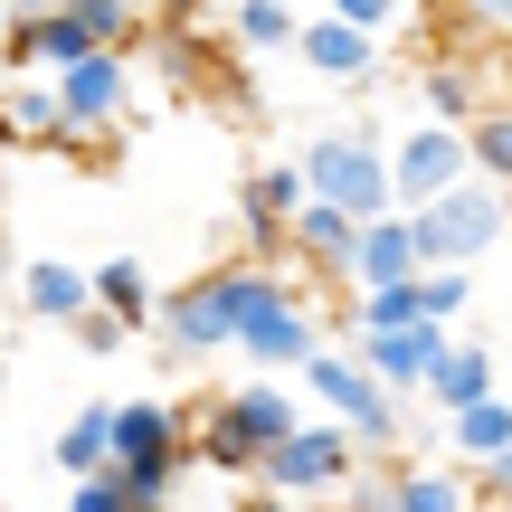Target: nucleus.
<instances>
[{
    "mask_svg": "<svg viewBox=\"0 0 512 512\" xmlns=\"http://www.w3.org/2000/svg\"><path fill=\"white\" fill-rule=\"evenodd\" d=\"M294 380H304V399H313V418H332V427H351V446H361V456H389V446L408 437V399H389V389L370 380V370L351 361L342 342H313L304 361H294Z\"/></svg>",
    "mask_w": 512,
    "mask_h": 512,
    "instance_id": "nucleus-1",
    "label": "nucleus"
},
{
    "mask_svg": "<svg viewBox=\"0 0 512 512\" xmlns=\"http://www.w3.org/2000/svg\"><path fill=\"white\" fill-rule=\"evenodd\" d=\"M465 10V29H484V38H512V0H456Z\"/></svg>",
    "mask_w": 512,
    "mask_h": 512,
    "instance_id": "nucleus-32",
    "label": "nucleus"
},
{
    "mask_svg": "<svg viewBox=\"0 0 512 512\" xmlns=\"http://www.w3.org/2000/svg\"><path fill=\"white\" fill-rule=\"evenodd\" d=\"M162 19H209V0H152Z\"/></svg>",
    "mask_w": 512,
    "mask_h": 512,
    "instance_id": "nucleus-34",
    "label": "nucleus"
},
{
    "mask_svg": "<svg viewBox=\"0 0 512 512\" xmlns=\"http://www.w3.org/2000/svg\"><path fill=\"white\" fill-rule=\"evenodd\" d=\"M304 209V171L294 162H256L238 171V228H247V256H285V219Z\"/></svg>",
    "mask_w": 512,
    "mask_h": 512,
    "instance_id": "nucleus-8",
    "label": "nucleus"
},
{
    "mask_svg": "<svg viewBox=\"0 0 512 512\" xmlns=\"http://www.w3.org/2000/svg\"><path fill=\"white\" fill-rule=\"evenodd\" d=\"M361 465V446H351V427L332 418H294L275 446H256V494H285V503H332L342 494V475Z\"/></svg>",
    "mask_w": 512,
    "mask_h": 512,
    "instance_id": "nucleus-4",
    "label": "nucleus"
},
{
    "mask_svg": "<svg viewBox=\"0 0 512 512\" xmlns=\"http://www.w3.org/2000/svg\"><path fill=\"white\" fill-rule=\"evenodd\" d=\"M484 67H456V57H437V67H427L418 76V114H427V124H475V114H484Z\"/></svg>",
    "mask_w": 512,
    "mask_h": 512,
    "instance_id": "nucleus-24",
    "label": "nucleus"
},
{
    "mask_svg": "<svg viewBox=\"0 0 512 512\" xmlns=\"http://www.w3.org/2000/svg\"><path fill=\"white\" fill-rule=\"evenodd\" d=\"M342 275H351V294H370V285H408V275H418V228H408V209L361 219V238H351Z\"/></svg>",
    "mask_w": 512,
    "mask_h": 512,
    "instance_id": "nucleus-11",
    "label": "nucleus"
},
{
    "mask_svg": "<svg viewBox=\"0 0 512 512\" xmlns=\"http://www.w3.org/2000/svg\"><path fill=\"white\" fill-rule=\"evenodd\" d=\"M484 389H494V351H484L475 332H465V342H456V332H446V342H437V361H427V380H418V399H427V408H437V418H446V408L484 399Z\"/></svg>",
    "mask_w": 512,
    "mask_h": 512,
    "instance_id": "nucleus-14",
    "label": "nucleus"
},
{
    "mask_svg": "<svg viewBox=\"0 0 512 512\" xmlns=\"http://www.w3.org/2000/svg\"><path fill=\"white\" fill-rule=\"evenodd\" d=\"M19 313H29V323H76V313H86V266L29 256V266H19Z\"/></svg>",
    "mask_w": 512,
    "mask_h": 512,
    "instance_id": "nucleus-19",
    "label": "nucleus"
},
{
    "mask_svg": "<svg viewBox=\"0 0 512 512\" xmlns=\"http://www.w3.org/2000/svg\"><path fill=\"white\" fill-rule=\"evenodd\" d=\"M313 342H332V323H323L313 304H285V313H266L256 332H238V361H247V370H294Z\"/></svg>",
    "mask_w": 512,
    "mask_h": 512,
    "instance_id": "nucleus-16",
    "label": "nucleus"
},
{
    "mask_svg": "<svg viewBox=\"0 0 512 512\" xmlns=\"http://www.w3.org/2000/svg\"><path fill=\"white\" fill-rule=\"evenodd\" d=\"M294 57H304L313 76H332V86H370L380 76V38H361L351 19H294Z\"/></svg>",
    "mask_w": 512,
    "mask_h": 512,
    "instance_id": "nucleus-12",
    "label": "nucleus"
},
{
    "mask_svg": "<svg viewBox=\"0 0 512 512\" xmlns=\"http://www.w3.org/2000/svg\"><path fill=\"white\" fill-rule=\"evenodd\" d=\"M351 238H361V219H351V209H332V200H313V190H304V209L285 219V256H304V266H332V275H342Z\"/></svg>",
    "mask_w": 512,
    "mask_h": 512,
    "instance_id": "nucleus-18",
    "label": "nucleus"
},
{
    "mask_svg": "<svg viewBox=\"0 0 512 512\" xmlns=\"http://www.w3.org/2000/svg\"><path fill=\"white\" fill-rule=\"evenodd\" d=\"M294 171H304L313 200L351 209V219H380V209H389V143H380L370 124H332V133H313V143L294 152Z\"/></svg>",
    "mask_w": 512,
    "mask_h": 512,
    "instance_id": "nucleus-5",
    "label": "nucleus"
},
{
    "mask_svg": "<svg viewBox=\"0 0 512 512\" xmlns=\"http://www.w3.org/2000/svg\"><path fill=\"white\" fill-rule=\"evenodd\" d=\"M389 512H475V475L456 456H408L389 465Z\"/></svg>",
    "mask_w": 512,
    "mask_h": 512,
    "instance_id": "nucleus-13",
    "label": "nucleus"
},
{
    "mask_svg": "<svg viewBox=\"0 0 512 512\" xmlns=\"http://www.w3.org/2000/svg\"><path fill=\"white\" fill-rule=\"evenodd\" d=\"M152 332H162L171 361H209V351L238 342V332H228V304H219V285H209V275H190V285L152 294Z\"/></svg>",
    "mask_w": 512,
    "mask_h": 512,
    "instance_id": "nucleus-7",
    "label": "nucleus"
},
{
    "mask_svg": "<svg viewBox=\"0 0 512 512\" xmlns=\"http://www.w3.org/2000/svg\"><path fill=\"white\" fill-rule=\"evenodd\" d=\"M228 418H238L256 446H275V437H285L294 418H304V399L285 389V370H247V380L228 389Z\"/></svg>",
    "mask_w": 512,
    "mask_h": 512,
    "instance_id": "nucleus-20",
    "label": "nucleus"
},
{
    "mask_svg": "<svg viewBox=\"0 0 512 512\" xmlns=\"http://www.w3.org/2000/svg\"><path fill=\"white\" fill-rule=\"evenodd\" d=\"M475 512H484V503H475Z\"/></svg>",
    "mask_w": 512,
    "mask_h": 512,
    "instance_id": "nucleus-39",
    "label": "nucleus"
},
{
    "mask_svg": "<svg viewBox=\"0 0 512 512\" xmlns=\"http://www.w3.org/2000/svg\"><path fill=\"white\" fill-rule=\"evenodd\" d=\"M437 342H446V323H399V332H351L342 351L389 389V399H418V380H427V361H437Z\"/></svg>",
    "mask_w": 512,
    "mask_h": 512,
    "instance_id": "nucleus-9",
    "label": "nucleus"
},
{
    "mask_svg": "<svg viewBox=\"0 0 512 512\" xmlns=\"http://www.w3.org/2000/svg\"><path fill=\"white\" fill-rule=\"evenodd\" d=\"M228 48H294V10L285 0H238V19H228Z\"/></svg>",
    "mask_w": 512,
    "mask_h": 512,
    "instance_id": "nucleus-27",
    "label": "nucleus"
},
{
    "mask_svg": "<svg viewBox=\"0 0 512 512\" xmlns=\"http://www.w3.org/2000/svg\"><path fill=\"white\" fill-rule=\"evenodd\" d=\"M67 332H76V342H86V351H95V361H105V351H124V342H133V332H124V323H114V313H95V304H86V313H76V323H67Z\"/></svg>",
    "mask_w": 512,
    "mask_h": 512,
    "instance_id": "nucleus-30",
    "label": "nucleus"
},
{
    "mask_svg": "<svg viewBox=\"0 0 512 512\" xmlns=\"http://www.w3.org/2000/svg\"><path fill=\"white\" fill-rule=\"evenodd\" d=\"M332 19H351L361 38H389V29H408V0H323Z\"/></svg>",
    "mask_w": 512,
    "mask_h": 512,
    "instance_id": "nucleus-28",
    "label": "nucleus"
},
{
    "mask_svg": "<svg viewBox=\"0 0 512 512\" xmlns=\"http://www.w3.org/2000/svg\"><path fill=\"white\" fill-rule=\"evenodd\" d=\"M0 10H19V19H38V10H67V0H0Z\"/></svg>",
    "mask_w": 512,
    "mask_h": 512,
    "instance_id": "nucleus-36",
    "label": "nucleus"
},
{
    "mask_svg": "<svg viewBox=\"0 0 512 512\" xmlns=\"http://www.w3.org/2000/svg\"><path fill=\"white\" fill-rule=\"evenodd\" d=\"M0 19H10V10H0Z\"/></svg>",
    "mask_w": 512,
    "mask_h": 512,
    "instance_id": "nucleus-38",
    "label": "nucleus"
},
{
    "mask_svg": "<svg viewBox=\"0 0 512 512\" xmlns=\"http://www.w3.org/2000/svg\"><path fill=\"white\" fill-rule=\"evenodd\" d=\"M105 456H114V399H86L57 427V475H105Z\"/></svg>",
    "mask_w": 512,
    "mask_h": 512,
    "instance_id": "nucleus-23",
    "label": "nucleus"
},
{
    "mask_svg": "<svg viewBox=\"0 0 512 512\" xmlns=\"http://www.w3.org/2000/svg\"><path fill=\"white\" fill-rule=\"evenodd\" d=\"M437 437H446V456H456V465L503 456V446H512V399H503V389H484V399L446 408V418H437Z\"/></svg>",
    "mask_w": 512,
    "mask_h": 512,
    "instance_id": "nucleus-17",
    "label": "nucleus"
},
{
    "mask_svg": "<svg viewBox=\"0 0 512 512\" xmlns=\"http://www.w3.org/2000/svg\"><path fill=\"white\" fill-rule=\"evenodd\" d=\"M67 512H133V503H124V484H114V475H76Z\"/></svg>",
    "mask_w": 512,
    "mask_h": 512,
    "instance_id": "nucleus-31",
    "label": "nucleus"
},
{
    "mask_svg": "<svg viewBox=\"0 0 512 512\" xmlns=\"http://www.w3.org/2000/svg\"><path fill=\"white\" fill-rule=\"evenodd\" d=\"M190 465H209V475H228V484H247V475H256V437L228 418V399H209V408H200V427H190Z\"/></svg>",
    "mask_w": 512,
    "mask_h": 512,
    "instance_id": "nucleus-21",
    "label": "nucleus"
},
{
    "mask_svg": "<svg viewBox=\"0 0 512 512\" xmlns=\"http://www.w3.org/2000/svg\"><path fill=\"white\" fill-rule=\"evenodd\" d=\"M408 228H418V266H475V256H494L512 238V190H494L484 171H465L456 190L408 209Z\"/></svg>",
    "mask_w": 512,
    "mask_h": 512,
    "instance_id": "nucleus-2",
    "label": "nucleus"
},
{
    "mask_svg": "<svg viewBox=\"0 0 512 512\" xmlns=\"http://www.w3.org/2000/svg\"><path fill=\"white\" fill-rule=\"evenodd\" d=\"M247 512H313V503H285V494H256Z\"/></svg>",
    "mask_w": 512,
    "mask_h": 512,
    "instance_id": "nucleus-35",
    "label": "nucleus"
},
{
    "mask_svg": "<svg viewBox=\"0 0 512 512\" xmlns=\"http://www.w3.org/2000/svg\"><path fill=\"white\" fill-rule=\"evenodd\" d=\"M86 304L95 313H114V323H152V275H143V256H105V266H86Z\"/></svg>",
    "mask_w": 512,
    "mask_h": 512,
    "instance_id": "nucleus-22",
    "label": "nucleus"
},
{
    "mask_svg": "<svg viewBox=\"0 0 512 512\" xmlns=\"http://www.w3.org/2000/svg\"><path fill=\"white\" fill-rule=\"evenodd\" d=\"M114 456H190L181 399H114ZM105 456V465H114Z\"/></svg>",
    "mask_w": 512,
    "mask_h": 512,
    "instance_id": "nucleus-15",
    "label": "nucleus"
},
{
    "mask_svg": "<svg viewBox=\"0 0 512 512\" xmlns=\"http://www.w3.org/2000/svg\"><path fill=\"white\" fill-rule=\"evenodd\" d=\"M48 86H57V152H86L105 133H124L133 114V48H86L67 67H48Z\"/></svg>",
    "mask_w": 512,
    "mask_h": 512,
    "instance_id": "nucleus-3",
    "label": "nucleus"
},
{
    "mask_svg": "<svg viewBox=\"0 0 512 512\" xmlns=\"http://www.w3.org/2000/svg\"><path fill=\"white\" fill-rule=\"evenodd\" d=\"M10 275H19V256H10V209H0V294H10Z\"/></svg>",
    "mask_w": 512,
    "mask_h": 512,
    "instance_id": "nucleus-33",
    "label": "nucleus"
},
{
    "mask_svg": "<svg viewBox=\"0 0 512 512\" xmlns=\"http://www.w3.org/2000/svg\"><path fill=\"white\" fill-rule=\"evenodd\" d=\"M133 10H152V0H133Z\"/></svg>",
    "mask_w": 512,
    "mask_h": 512,
    "instance_id": "nucleus-37",
    "label": "nucleus"
},
{
    "mask_svg": "<svg viewBox=\"0 0 512 512\" xmlns=\"http://www.w3.org/2000/svg\"><path fill=\"white\" fill-rule=\"evenodd\" d=\"M465 162H475L494 190H512V95H503V105H484L475 124H465Z\"/></svg>",
    "mask_w": 512,
    "mask_h": 512,
    "instance_id": "nucleus-25",
    "label": "nucleus"
},
{
    "mask_svg": "<svg viewBox=\"0 0 512 512\" xmlns=\"http://www.w3.org/2000/svg\"><path fill=\"white\" fill-rule=\"evenodd\" d=\"M133 48L162 67L171 95H209V86H228V67H219V48H209L200 19H143V38H133Z\"/></svg>",
    "mask_w": 512,
    "mask_h": 512,
    "instance_id": "nucleus-10",
    "label": "nucleus"
},
{
    "mask_svg": "<svg viewBox=\"0 0 512 512\" xmlns=\"http://www.w3.org/2000/svg\"><path fill=\"white\" fill-rule=\"evenodd\" d=\"M418 313L456 332V313H475V266H418Z\"/></svg>",
    "mask_w": 512,
    "mask_h": 512,
    "instance_id": "nucleus-26",
    "label": "nucleus"
},
{
    "mask_svg": "<svg viewBox=\"0 0 512 512\" xmlns=\"http://www.w3.org/2000/svg\"><path fill=\"white\" fill-rule=\"evenodd\" d=\"M465 475H475V503L484 512H512V446H503V456H484V465H465Z\"/></svg>",
    "mask_w": 512,
    "mask_h": 512,
    "instance_id": "nucleus-29",
    "label": "nucleus"
},
{
    "mask_svg": "<svg viewBox=\"0 0 512 512\" xmlns=\"http://www.w3.org/2000/svg\"><path fill=\"white\" fill-rule=\"evenodd\" d=\"M465 124H408L399 143H389V209H418V200H437V190H456L465 181Z\"/></svg>",
    "mask_w": 512,
    "mask_h": 512,
    "instance_id": "nucleus-6",
    "label": "nucleus"
}]
</instances>
